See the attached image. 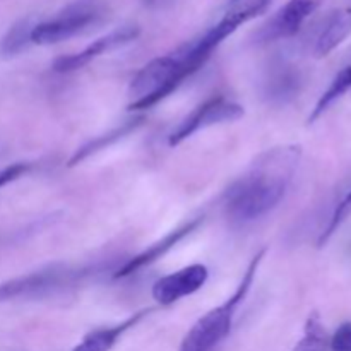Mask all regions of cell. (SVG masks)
I'll list each match as a JSON object with an SVG mask.
<instances>
[{
	"label": "cell",
	"instance_id": "8",
	"mask_svg": "<svg viewBox=\"0 0 351 351\" xmlns=\"http://www.w3.org/2000/svg\"><path fill=\"white\" fill-rule=\"evenodd\" d=\"M209 278L208 267L202 264H191L175 271L168 276L160 278L153 285V298L163 307L177 304L185 297H191L201 290Z\"/></svg>",
	"mask_w": 351,
	"mask_h": 351
},
{
	"label": "cell",
	"instance_id": "19",
	"mask_svg": "<svg viewBox=\"0 0 351 351\" xmlns=\"http://www.w3.org/2000/svg\"><path fill=\"white\" fill-rule=\"evenodd\" d=\"M350 215H351V191L345 195V197H343V201L339 202L338 208H336L335 213H332V216H331V219H329L328 226H326L324 232H322L321 237H319V247L326 245V243L329 242V239L335 235L336 230H338L339 226L345 223V219L348 218Z\"/></svg>",
	"mask_w": 351,
	"mask_h": 351
},
{
	"label": "cell",
	"instance_id": "14",
	"mask_svg": "<svg viewBox=\"0 0 351 351\" xmlns=\"http://www.w3.org/2000/svg\"><path fill=\"white\" fill-rule=\"evenodd\" d=\"M351 34V5H345L336 10L329 21L326 23L324 29L319 34L315 41L314 53L315 57H326L332 50L339 47L343 41Z\"/></svg>",
	"mask_w": 351,
	"mask_h": 351
},
{
	"label": "cell",
	"instance_id": "4",
	"mask_svg": "<svg viewBox=\"0 0 351 351\" xmlns=\"http://www.w3.org/2000/svg\"><path fill=\"white\" fill-rule=\"evenodd\" d=\"M93 267H72L53 264L34 273L14 278L0 285V304L19 300H41L82 285L93 274Z\"/></svg>",
	"mask_w": 351,
	"mask_h": 351
},
{
	"label": "cell",
	"instance_id": "7",
	"mask_svg": "<svg viewBox=\"0 0 351 351\" xmlns=\"http://www.w3.org/2000/svg\"><path fill=\"white\" fill-rule=\"evenodd\" d=\"M271 3L273 0H237L218 23L199 38V43L202 45L204 50H209V53H213L240 26L263 16L269 9Z\"/></svg>",
	"mask_w": 351,
	"mask_h": 351
},
{
	"label": "cell",
	"instance_id": "16",
	"mask_svg": "<svg viewBox=\"0 0 351 351\" xmlns=\"http://www.w3.org/2000/svg\"><path fill=\"white\" fill-rule=\"evenodd\" d=\"M350 89H351V65H346L345 69H341V71L336 74V77L332 79L329 88L326 89V91L321 95V98L317 99L311 117H308V122L314 123L315 120L321 119V117L324 115V113L328 112V110L331 108L339 98H343Z\"/></svg>",
	"mask_w": 351,
	"mask_h": 351
},
{
	"label": "cell",
	"instance_id": "21",
	"mask_svg": "<svg viewBox=\"0 0 351 351\" xmlns=\"http://www.w3.org/2000/svg\"><path fill=\"white\" fill-rule=\"evenodd\" d=\"M31 168H33L31 163H14L2 168V170H0V189L16 182L17 178H21L23 175H26L27 171H31Z\"/></svg>",
	"mask_w": 351,
	"mask_h": 351
},
{
	"label": "cell",
	"instance_id": "6",
	"mask_svg": "<svg viewBox=\"0 0 351 351\" xmlns=\"http://www.w3.org/2000/svg\"><path fill=\"white\" fill-rule=\"evenodd\" d=\"M243 113L245 112H243L242 105L225 98V96H216V98H211L199 105L191 115L185 117L180 125L170 134L168 144L178 146L201 129H208V127L218 125V123L235 122V120L242 119Z\"/></svg>",
	"mask_w": 351,
	"mask_h": 351
},
{
	"label": "cell",
	"instance_id": "17",
	"mask_svg": "<svg viewBox=\"0 0 351 351\" xmlns=\"http://www.w3.org/2000/svg\"><path fill=\"white\" fill-rule=\"evenodd\" d=\"M33 27L34 23H31V19H21L14 26H10V29L0 40V55L2 57H16L21 51L26 50L31 45Z\"/></svg>",
	"mask_w": 351,
	"mask_h": 351
},
{
	"label": "cell",
	"instance_id": "22",
	"mask_svg": "<svg viewBox=\"0 0 351 351\" xmlns=\"http://www.w3.org/2000/svg\"><path fill=\"white\" fill-rule=\"evenodd\" d=\"M232 2H237V0H232Z\"/></svg>",
	"mask_w": 351,
	"mask_h": 351
},
{
	"label": "cell",
	"instance_id": "13",
	"mask_svg": "<svg viewBox=\"0 0 351 351\" xmlns=\"http://www.w3.org/2000/svg\"><path fill=\"white\" fill-rule=\"evenodd\" d=\"M302 89V74L293 65H274L264 79V98L273 105H287Z\"/></svg>",
	"mask_w": 351,
	"mask_h": 351
},
{
	"label": "cell",
	"instance_id": "5",
	"mask_svg": "<svg viewBox=\"0 0 351 351\" xmlns=\"http://www.w3.org/2000/svg\"><path fill=\"white\" fill-rule=\"evenodd\" d=\"M103 14L105 9L96 0H77L69 3L57 16L34 24L31 43L55 45L71 40L98 24L103 19Z\"/></svg>",
	"mask_w": 351,
	"mask_h": 351
},
{
	"label": "cell",
	"instance_id": "3",
	"mask_svg": "<svg viewBox=\"0 0 351 351\" xmlns=\"http://www.w3.org/2000/svg\"><path fill=\"white\" fill-rule=\"evenodd\" d=\"M264 257H266V249H261L247 266L245 273H243L242 280H240L239 287L233 291L232 297L226 298L218 307L211 308L208 314L202 315L189 329V332L184 336L180 346H178V351H216L219 348V345L228 338L230 331H232L237 311L249 295Z\"/></svg>",
	"mask_w": 351,
	"mask_h": 351
},
{
	"label": "cell",
	"instance_id": "10",
	"mask_svg": "<svg viewBox=\"0 0 351 351\" xmlns=\"http://www.w3.org/2000/svg\"><path fill=\"white\" fill-rule=\"evenodd\" d=\"M321 3L322 0H288L259 31L261 41L269 43L295 36Z\"/></svg>",
	"mask_w": 351,
	"mask_h": 351
},
{
	"label": "cell",
	"instance_id": "15",
	"mask_svg": "<svg viewBox=\"0 0 351 351\" xmlns=\"http://www.w3.org/2000/svg\"><path fill=\"white\" fill-rule=\"evenodd\" d=\"M143 123H144V117H137V119L127 120V122L120 123V125H117L115 129L108 130L106 134H101V136L88 141V143L82 144L81 147H77V151L72 154V158L69 160V167H75V165L82 163V161L88 160V158L93 156V154H96V153H99V151L106 149V147L113 146V144L119 143L120 139H123V137H127V136H130L132 132H136L139 127H143Z\"/></svg>",
	"mask_w": 351,
	"mask_h": 351
},
{
	"label": "cell",
	"instance_id": "18",
	"mask_svg": "<svg viewBox=\"0 0 351 351\" xmlns=\"http://www.w3.org/2000/svg\"><path fill=\"white\" fill-rule=\"evenodd\" d=\"M329 336L317 314H311L304 328V335L291 351H328Z\"/></svg>",
	"mask_w": 351,
	"mask_h": 351
},
{
	"label": "cell",
	"instance_id": "20",
	"mask_svg": "<svg viewBox=\"0 0 351 351\" xmlns=\"http://www.w3.org/2000/svg\"><path fill=\"white\" fill-rule=\"evenodd\" d=\"M331 351H351V321L343 322L329 338Z\"/></svg>",
	"mask_w": 351,
	"mask_h": 351
},
{
	"label": "cell",
	"instance_id": "12",
	"mask_svg": "<svg viewBox=\"0 0 351 351\" xmlns=\"http://www.w3.org/2000/svg\"><path fill=\"white\" fill-rule=\"evenodd\" d=\"M154 307L143 308V311H137L134 314H130L129 317L123 319L119 324L108 326V328L95 329L89 335H86L82 338V341L79 343L72 351H112L113 346L123 338L125 332H129L130 329L136 328L137 324L144 321L149 314H153Z\"/></svg>",
	"mask_w": 351,
	"mask_h": 351
},
{
	"label": "cell",
	"instance_id": "2",
	"mask_svg": "<svg viewBox=\"0 0 351 351\" xmlns=\"http://www.w3.org/2000/svg\"><path fill=\"white\" fill-rule=\"evenodd\" d=\"M191 47L192 41L171 53L153 58L134 75L129 88L134 101L129 110H147L158 105L204 65V58L199 57Z\"/></svg>",
	"mask_w": 351,
	"mask_h": 351
},
{
	"label": "cell",
	"instance_id": "1",
	"mask_svg": "<svg viewBox=\"0 0 351 351\" xmlns=\"http://www.w3.org/2000/svg\"><path fill=\"white\" fill-rule=\"evenodd\" d=\"M300 161V147H273L240 177L225 195V209L230 219L249 223L273 211L287 195L295 170Z\"/></svg>",
	"mask_w": 351,
	"mask_h": 351
},
{
	"label": "cell",
	"instance_id": "11",
	"mask_svg": "<svg viewBox=\"0 0 351 351\" xmlns=\"http://www.w3.org/2000/svg\"><path fill=\"white\" fill-rule=\"evenodd\" d=\"M202 221H204V218H202V216H197V218H194V219H191V221L180 225L178 228L171 230V232L168 233V235H165L163 239L158 240V242H154L153 245L147 247L146 250H143L141 254L134 256L132 259L127 261L123 266H120V269L113 274V278H115V280L127 278V276H130V274L141 271L143 267H146V266H149V264L160 261L161 257L167 256V254L170 252L175 245H178V243H180L185 237H189L191 233H194Z\"/></svg>",
	"mask_w": 351,
	"mask_h": 351
},
{
	"label": "cell",
	"instance_id": "9",
	"mask_svg": "<svg viewBox=\"0 0 351 351\" xmlns=\"http://www.w3.org/2000/svg\"><path fill=\"white\" fill-rule=\"evenodd\" d=\"M137 36H139V27L137 26L119 27V29L112 31V33L105 34V36L93 41L91 45H88V47L84 48V50L75 51V53L71 55H64V57H58L57 60L53 62V71L60 72V74L79 71V69L91 64L95 58L101 57V55L108 53V51H113L117 50V48L123 47V45L130 43V41L136 40Z\"/></svg>",
	"mask_w": 351,
	"mask_h": 351
}]
</instances>
